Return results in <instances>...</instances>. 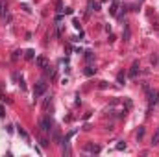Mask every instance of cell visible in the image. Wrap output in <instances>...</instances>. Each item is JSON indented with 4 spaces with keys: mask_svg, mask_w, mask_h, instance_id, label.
<instances>
[{
    "mask_svg": "<svg viewBox=\"0 0 159 157\" xmlns=\"http://www.w3.org/2000/svg\"><path fill=\"white\" fill-rule=\"evenodd\" d=\"M39 128H41L43 133H50V131L54 129V120L50 118V116H43V118L39 120Z\"/></svg>",
    "mask_w": 159,
    "mask_h": 157,
    "instance_id": "1",
    "label": "cell"
},
{
    "mask_svg": "<svg viewBox=\"0 0 159 157\" xmlns=\"http://www.w3.org/2000/svg\"><path fill=\"white\" fill-rule=\"evenodd\" d=\"M46 89H48L46 82H44V80H39L35 83V87H33V98H41V96L46 93Z\"/></svg>",
    "mask_w": 159,
    "mask_h": 157,
    "instance_id": "2",
    "label": "cell"
},
{
    "mask_svg": "<svg viewBox=\"0 0 159 157\" xmlns=\"http://www.w3.org/2000/svg\"><path fill=\"white\" fill-rule=\"evenodd\" d=\"M146 93H148V109H152L153 105L159 104V93L157 91H150L146 87Z\"/></svg>",
    "mask_w": 159,
    "mask_h": 157,
    "instance_id": "3",
    "label": "cell"
},
{
    "mask_svg": "<svg viewBox=\"0 0 159 157\" xmlns=\"http://www.w3.org/2000/svg\"><path fill=\"white\" fill-rule=\"evenodd\" d=\"M0 17H6L8 21L11 19V17L8 15V8H6V4H4V0H0Z\"/></svg>",
    "mask_w": 159,
    "mask_h": 157,
    "instance_id": "4",
    "label": "cell"
},
{
    "mask_svg": "<svg viewBox=\"0 0 159 157\" xmlns=\"http://www.w3.org/2000/svg\"><path fill=\"white\" fill-rule=\"evenodd\" d=\"M85 150L89 151V154H98V151H100V146L98 144H87Z\"/></svg>",
    "mask_w": 159,
    "mask_h": 157,
    "instance_id": "5",
    "label": "cell"
},
{
    "mask_svg": "<svg viewBox=\"0 0 159 157\" xmlns=\"http://www.w3.org/2000/svg\"><path fill=\"white\" fill-rule=\"evenodd\" d=\"M117 11H118V0H113V2H111V9H109V13H111L113 17H115Z\"/></svg>",
    "mask_w": 159,
    "mask_h": 157,
    "instance_id": "6",
    "label": "cell"
},
{
    "mask_svg": "<svg viewBox=\"0 0 159 157\" xmlns=\"http://www.w3.org/2000/svg\"><path fill=\"white\" fill-rule=\"evenodd\" d=\"M35 63H37V67H39V68H44V67L48 65V61H46L44 57H37V59H35Z\"/></svg>",
    "mask_w": 159,
    "mask_h": 157,
    "instance_id": "7",
    "label": "cell"
},
{
    "mask_svg": "<svg viewBox=\"0 0 159 157\" xmlns=\"http://www.w3.org/2000/svg\"><path fill=\"white\" fill-rule=\"evenodd\" d=\"M137 72H139V63H133V67L130 70V78H137Z\"/></svg>",
    "mask_w": 159,
    "mask_h": 157,
    "instance_id": "8",
    "label": "cell"
},
{
    "mask_svg": "<svg viewBox=\"0 0 159 157\" xmlns=\"http://www.w3.org/2000/svg\"><path fill=\"white\" fill-rule=\"evenodd\" d=\"M44 74L46 76H50V78H54V76H56V70H54L50 65H46V67H44Z\"/></svg>",
    "mask_w": 159,
    "mask_h": 157,
    "instance_id": "9",
    "label": "cell"
},
{
    "mask_svg": "<svg viewBox=\"0 0 159 157\" xmlns=\"http://www.w3.org/2000/svg\"><path fill=\"white\" fill-rule=\"evenodd\" d=\"M117 82H118V85H124V83H126V74H124V72H118V74H117Z\"/></svg>",
    "mask_w": 159,
    "mask_h": 157,
    "instance_id": "10",
    "label": "cell"
},
{
    "mask_svg": "<svg viewBox=\"0 0 159 157\" xmlns=\"http://www.w3.org/2000/svg\"><path fill=\"white\" fill-rule=\"evenodd\" d=\"M157 144H159V128H157V131L152 137V146H157Z\"/></svg>",
    "mask_w": 159,
    "mask_h": 157,
    "instance_id": "11",
    "label": "cell"
},
{
    "mask_svg": "<svg viewBox=\"0 0 159 157\" xmlns=\"http://www.w3.org/2000/svg\"><path fill=\"white\" fill-rule=\"evenodd\" d=\"M98 8H100V6H98L96 2H93V0H89V9H91V11H98Z\"/></svg>",
    "mask_w": 159,
    "mask_h": 157,
    "instance_id": "12",
    "label": "cell"
},
{
    "mask_svg": "<svg viewBox=\"0 0 159 157\" xmlns=\"http://www.w3.org/2000/svg\"><path fill=\"white\" fill-rule=\"evenodd\" d=\"M124 41H130V26L126 24V30H124Z\"/></svg>",
    "mask_w": 159,
    "mask_h": 157,
    "instance_id": "13",
    "label": "cell"
},
{
    "mask_svg": "<svg viewBox=\"0 0 159 157\" xmlns=\"http://www.w3.org/2000/svg\"><path fill=\"white\" fill-rule=\"evenodd\" d=\"M17 128H19V133H21V135H22V137H24L26 140H30V137H28V133H26V131H24V129L21 128V126H17Z\"/></svg>",
    "mask_w": 159,
    "mask_h": 157,
    "instance_id": "14",
    "label": "cell"
},
{
    "mask_svg": "<svg viewBox=\"0 0 159 157\" xmlns=\"http://www.w3.org/2000/svg\"><path fill=\"white\" fill-rule=\"evenodd\" d=\"M94 72H96V68H94V67H87V68H85V74H87V76H91V74H94Z\"/></svg>",
    "mask_w": 159,
    "mask_h": 157,
    "instance_id": "15",
    "label": "cell"
},
{
    "mask_svg": "<svg viewBox=\"0 0 159 157\" xmlns=\"http://www.w3.org/2000/svg\"><path fill=\"white\" fill-rule=\"evenodd\" d=\"M35 57V52H33V50H28L26 52V59H33Z\"/></svg>",
    "mask_w": 159,
    "mask_h": 157,
    "instance_id": "16",
    "label": "cell"
},
{
    "mask_svg": "<svg viewBox=\"0 0 159 157\" xmlns=\"http://www.w3.org/2000/svg\"><path fill=\"white\" fill-rule=\"evenodd\" d=\"M117 150H118V151H120V150H126V142H118V144H117Z\"/></svg>",
    "mask_w": 159,
    "mask_h": 157,
    "instance_id": "17",
    "label": "cell"
},
{
    "mask_svg": "<svg viewBox=\"0 0 159 157\" xmlns=\"http://www.w3.org/2000/svg\"><path fill=\"white\" fill-rule=\"evenodd\" d=\"M142 135H144V128H141V129H139V131H137V139H141V137H142Z\"/></svg>",
    "mask_w": 159,
    "mask_h": 157,
    "instance_id": "18",
    "label": "cell"
},
{
    "mask_svg": "<svg viewBox=\"0 0 159 157\" xmlns=\"http://www.w3.org/2000/svg\"><path fill=\"white\" fill-rule=\"evenodd\" d=\"M87 55H85V59H87V61H93V54L91 52H85Z\"/></svg>",
    "mask_w": 159,
    "mask_h": 157,
    "instance_id": "19",
    "label": "cell"
},
{
    "mask_svg": "<svg viewBox=\"0 0 159 157\" xmlns=\"http://www.w3.org/2000/svg\"><path fill=\"white\" fill-rule=\"evenodd\" d=\"M39 142H41V146H48V144H50V142H48L46 139H41V140H39Z\"/></svg>",
    "mask_w": 159,
    "mask_h": 157,
    "instance_id": "20",
    "label": "cell"
},
{
    "mask_svg": "<svg viewBox=\"0 0 159 157\" xmlns=\"http://www.w3.org/2000/svg\"><path fill=\"white\" fill-rule=\"evenodd\" d=\"M54 140H56V142H59V133H57V131H54Z\"/></svg>",
    "mask_w": 159,
    "mask_h": 157,
    "instance_id": "21",
    "label": "cell"
}]
</instances>
